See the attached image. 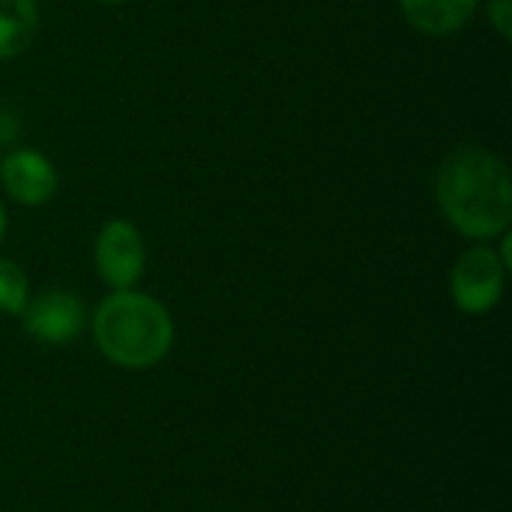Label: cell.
Here are the masks:
<instances>
[{
    "mask_svg": "<svg viewBox=\"0 0 512 512\" xmlns=\"http://www.w3.org/2000/svg\"><path fill=\"white\" fill-rule=\"evenodd\" d=\"M24 333L39 345H69L87 327V309L78 294L66 288H48L30 294V303L21 312Z\"/></svg>",
    "mask_w": 512,
    "mask_h": 512,
    "instance_id": "5b68a950",
    "label": "cell"
},
{
    "mask_svg": "<svg viewBox=\"0 0 512 512\" xmlns=\"http://www.w3.org/2000/svg\"><path fill=\"white\" fill-rule=\"evenodd\" d=\"M96 351L117 369L144 372L174 348V318L162 300L144 291H111L90 315Z\"/></svg>",
    "mask_w": 512,
    "mask_h": 512,
    "instance_id": "7a4b0ae2",
    "label": "cell"
},
{
    "mask_svg": "<svg viewBox=\"0 0 512 512\" xmlns=\"http://www.w3.org/2000/svg\"><path fill=\"white\" fill-rule=\"evenodd\" d=\"M21 138V120L15 111L0 105V147H15Z\"/></svg>",
    "mask_w": 512,
    "mask_h": 512,
    "instance_id": "8fae6325",
    "label": "cell"
},
{
    "mask_svg": "<svg viewBox=\"0 0 512 512\" xmlns=\"http://www.w3.org/2000/svg\"><path fill=\"white\" fill-rule=\"evenodd\" d=\"M0 183L15 204L42 207L57 195L60 177L45 153L33 147H9V153L0 156Z\"/></svg>",
    "mask_w": 512,
    "mask_h": 512,
    "instance_id": "8992f818",
    "label": "cell"
},
{
    "mask_svg": "<svg viewBox=\"0 0 512 512\" xmlns=\"http://www.w3.org/2000/svg\"><path fill=\"white\" fill-rule=\"evenodd\" d=\"M96 3H108V6H117V3H129V0H96Z\"/></svg>",
    "mask_w": 512,
    "mask_h": 512,
    "instance_id": "4fadbf2b",
    "label": "cell"
},
{
    "mask_svg": "<svg viewBox=\"0 0 512 512\" xmlns=\"http://www.w3.org/2000/svg\"><path fill=\"white\" fill-rule=\"evenodd\" d=\"M507 279H510V270L495 252V246L474 243L456 258L450 270L453 306L465 315H489L504 300Z\"/></svg>",
    "mask_w": 512,
    "mask_h": 512,
    "instance_id": "3957f363",
    "label": "cell"
},
{
    "mask_svg": "<svg viewBox=\"0 0 512 512\" xmlns=\"http://www.w3.org/2000/svg\"><path fill=\"white\" fill-rule=\"evenodd\" d=\"M435 204L456 234L474 243H495L512 228L507 162L483 144H459L435 171Z\"/></svg>",
    "mask_w": 512,
    "mask_h": 512,
    "instance_id": "6da1fadb",
    "label": "cell"
},
{
    "mask_svg": "<svg viewBox=\"0 0 512 512\" xmlns=\"http://www.w3.org/2000/svg\"><path fill=\"white\" fill-rule=\"evenodd\" d=\"M39 30L36 0H0V60L21 57Z\"/></svg>",
    "mask_w": 512,
    "mask_h": 512,
    "instance_id": "ba28073f",
    "label": "cell"
},
{
    "mask_svg": "<svg viewBox=\"0 0 512 512\" xmlns=\"http://www.w3.org/2000/svg\"><path fill=\"white\" fill-rule=\"evenodd\" d=\"M483 0H399L405 21L426 36H450L462 30Z\"/></svg>",
    "mask_w": 512,
    "mask_h": 512,
    "instance_id": "52a82bcc",
    "label": "cell"
},
{
    "mask_svg": "<svg viewBox=\"0 0 512 512\" xmlns=\"http://www.w3.org/2000/svg\"><path fill=\"white\" fill-rule=\"evenodd\" d=\"M93 264L111 291H129L141 282L147 267V243L135 222L108 219L93 243Z\"/></svg>",
    "mask_w": 512,
    "mask_h": 512,
    "instance_id": "277c9868",
    "label": "cell"
},
{
    "mask_svg": "<svg viewBox=\"0 0 512 512\" xmlns=\"http://www.w3.org/2000/svg\"><path fill=\"white\" fill-rule=\"evenodd\" d=\"M489 24H492V30L504 39V42H510L512 39V0H489Z\"/></svg>",
    "mask_w": 512,
    "mask_h": 512,
    "instance_id": "30bf717a",
    "label": "cell"
},
{
    "mask_svg": "<svg viewBox=\"0 0 512 512\" xmlns=\"http://www.w3.org/2000/svg\"><path fill=\"white\" fill-rule=\"evenodd\" d=\"M30 303V279L21 264L12 258H0V315L21 318L24 306Z\"/></svg>",
    "mask_w": 512,
    "mask_h": 512,
    "instance_id": "9c48e42d",
    "label": "cell"
},
{
    "mask_svg": "<svg viewBox=\"0 0 512 512\" xmlns=\"http://www.w3.org/2000/svg\"><path fill=\"white\" fill-rule=\"evenodd\" d=\"M6 228H9V216H6V204L0 201V243L6 237Z\"/></svg>",
    "mask_w": 512,
    "mask_h": 512,
    "instance_id": "7c38bea8",
    "label": "cell"
}]
</instances>
